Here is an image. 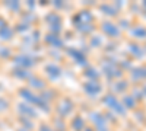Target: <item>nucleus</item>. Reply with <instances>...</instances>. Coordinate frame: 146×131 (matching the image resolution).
<instances>
[{
  "mask_svg": "<svg viewBox=\"0 0 146 131\" xmlns=\"http://www.w3.org/2000/svg\"><path fill=\"white\" fill-rule=\"evenodd\" d=\"M131 34L135 35V37H137V38H146V28H143V26H136L135 29L131 31Z\"/></svg>",
  "mask_w": 146,
  "mask_h": 131,
  "instance_id": "9",
  "label": "nucleus"
},
{
  "mask_svg": "<svg viewBox=\"0 0 146 131\" xmlns=\"http://www.w3.org/2000/svg\"><path fill=\"white\" fill-rule=\"evenodd\" d=\"M143 5H145V6H146V2H145V3H143Z\"/></svg>",
  "mask_w": 146,
  "mask_h": 131,
  "instance_id": "23",
  "label": "nucleus"
},
{
  "mask_svg": "<svg viewBox=\"0 0 146 131\" xmlns=\"http://www.w3.org/2000/svg\"><path fill=\"white\" fill-rule=\"evenodd\" d=\"M98 44H101V39H98V38H94V41H92V45H98Z\"/></svg>",
  "mask_w": 146,
  "mask_h": 131,
  "instance_id": "18",
  "label": "nucleus"
},
{
  "mask_svg": "<svg viewBox=\"0 0 146 131\" xmlns=\"http://www.w3.org/2000/svg\"><path fill=\"white\" fill-rule=\"evenodd\" d=\"M91 117H92V121H95V122H96L98 128H101V127H105V120L102 118V115H101V114H98V112H94Z\"/></svg>",
  "mask_w": 146,
  "mask_h": 131,
  "instance_id": "8",
  "label": "nucleus"
},
{
  "mask_svg": "<svg viewBox=\"0 0 146 131\" xmlns=\"http://www.w3.org/2000/svg\"><path fill=\"white\" fill-rule=\"evenodd\" d=\"M126 88H127V83H126V82H120L118 85L115 86V89H117L118 92H121V90H124Z\"/></svg>",
  "mask_w": 146,
  "mask_h": 131,
  "instance_id": "16",
  "label": "nucleus"
},
{
  "mask_svg": "<svg viewBox=\"0 0 146 131\" xmlns=\"http://www.w3.org/2000/svg\"><path fill=\"white\" fill-rule=\"evenodd\" d=\"M101 9L105 12V15H115V9L111 7V5H102Z\"/></svg>",
  "mask_w": 146,
  "mask_h": 131,
  "instance_id": "12",
  "label": "nucleus"
},
{
  "mask_svg": "<svg viewBox=\"0 0 146 131\" xmlns=\"http://www.w3.org/2000/svg\"><path fill=\"white\" fill-rule=\"evenodd\" d=\"M47 41L50 42L53 47H62V41L57 38V35H48V37H47Z\"/></svg>",
  "mask_w": 146,
  "mask_h": 131,
  "instance_id": "10",
  "label": "nucleus"
},
{
  "mask_svg": "<svg viewBox=\"0 0 146 131\" xmlns=\"http://www.w3.org/2000/svg\"><path fill=\"white\" fill-rule=\"evenodd\" d=\"M130 48H131V53H133V54H136L137 57H142V51L139 50V47H137V45H131Z\"/></svg>",
  "mask_w": 146,
  "mask_h": 131,
  "instance_id": "15",
  "label": "nucleus"
},
{
  "mask_svg": "<svg viewBox=\"0 0 146 131\" xmlns=\"http://www.w3.org/2000/svg\"><path fill=\"white\" fill-rule=\"evenodd\" d=\"M19 131H28V130H25V128H22V130H19Z\"/></svg>",
  "mask_w": 146,
  "mask_h": 131,
  "instance_id": "22",
  "label": "nucleus"
},
{
  "mask_svg": "<svg viewBox=\"0 0 146 131\" xmlns=\"http://www.w3.org/2000/svg\"><path fill=\"white\" fill-rule=\"evenodd\" d=\"M85 76L86 77H91V79H95V77H98V73H96L95 70H86V73H85Z\"/></svg>",
  "mask_w": 146,
  "mask_h": 131,
  "instance_id": "14",
  "label": "nucleus"
},
{
  "mask_svg": "<svg viewBox=\"0 0 146 131\" xmlns=\"http://www.w3.org/2000/svg\"><path fill=\"white\" fill-rule=\"evenodd\" d=\"M85 131H94L92 128H86V130H85Z\"/></svg>",
  "mask_w": 146,
  "mask_h": 131,
  "instance_id": "21",
  "label": "nucleus"
},
{
  "mask_svg": "<svg viewBox=\"0 0 146 131\" xmlns=\"http://www.w3.org/2000/svg\"><path fill=\"white\" fill-rule=\"evenodd\" d=\"M104 102L108 105V108H111V109H114L115 112H118L120 115H126V111H124V108L121 106V103L115 99V96L114 95H107V96L104 98Z\"/></svg>",
  "mask_w": 146,
  "mask_h": 131,
  "instance_id": "1",
  "label": "nucleus"
},
{
  "mask_svg": "<svg viewBox=\"0 0 146 131\" xmlns=\"http://www.w3.org/2000/svg\"><path fill=\"white\" fill-rule=\"evenodd\" d=\"M98 130H100V131H108L107 127H101V128H98Z\"/></svg>",
  "mask_w": 146,
  "mask_h": 131,
  "instance_id": "19",
  "label": "nucleus"
},
{
  "mask_svg": "<svg viewBox=\"0 0 146 131\" xmlns=\"http://www.w3.org/2000/svg\"><path fill=\"white\" fill-rule=\"evenodd\" d=\"M72 127L75 131H82L85 128V121H83V118L82 117H76L75 120L72 121Z\"/></svg>",
  "mask_w": 146,
  "mask_h": 131,
  "instance_id": "6",
  "label": "nucleus"
},
{
  "mask_svg": "<svg viewBox=\"0 0 146 131\" xmlns=\"http://www.w3.org/2000/svg\"><path fill=\"white\" fill-rule=\"evenodd\" d=\"M85 90L88 92V95H91V96H95L96 93H100L101 92V85L100 83H96V82H88V83H85Z\"/></svg>",
  "mask_w": 146,
  "mask_h": 131,
  "instance_id": "3",
  "label": "nucleus"
},
{
  "mask_svg": "<svg viewBox=\"0 0 146 131\" xmlns=\"http://www.w3.org/2000/svg\"><path fill=\"white\" fill-rule=\"evenodd\" d=\"M21 106V111H23V112H27V114H31L32 117H36V112L32 109V108H28L27 105H19Z\"/></svg>",
  "mask_w": 146,
  "mask_h": 131,
  "instance_id": "13",
  "label": "nucleus"
},
{
  "mask_svg": "<svg viewBox=\"0 0 146 131\" xmlns=\"http://www.w3.org/2000/svg\"><path fill=\"white\" fill-rule=\"evenodd\" d=\"M143 93L146 95V85H145V88H143Z\"/></svg>",
  "mask_w": 146,
  "mask_h": 131,
  "instance_id": "20",
  "label": "nucleus"
},
{
  "mask_svg": "<svg viewBox=\"0 0 146 131\" xmlns=\"http://www.w3.org/2000/svg\"><path fill=\"white\" fill-rule=\"evenodd\" d=\"M72 109H73V103L69 99H64L62 103H60V106H58V112H60V115H62V117L69 115L72 112Z\"/></svg>",
  "mask_w": 146,
  "mask_h": 131,
  "instance_id": "4",
  "label": "nucleus"
},
{
  "mask_svg": "<svg viewBox=\"0 0 146 131\" xmlns=\"http://www.w3.org/2000/svg\"><path fill=\"white\" fill-rule=\"evenodd\" d=\"M101 29L107 34V35H110V37H118L120 35V29L117 28V25H114L113 22H104L102 25H101Z\"/></svg>",
  "mask_w": 146,
  "mask_h": 131,
  "instance_id": "2",
  "label": "nucleus"
},
{
  "mask_svg": "<svg viewBox=\"0 0 146 131\" xmlns=\"http://www.w3.org/2000/svg\"><path fill=\"white\" fill-rule=\"evenodd\" d=\"M123 105L126 106V108L133 109V108H136V101H135V98H133V96L127 95V96H124V98H123Z\"/></svg>",
  "mask_w": 146,
  "mask_h": 131,
  "instance_id": "7",
  "label": "nucleus"
},
{
  "mask_svg": "<svg viewBox=\"0 0 146 131\" xmlns=\"http://www.w3.org/2000/svg\"><path fill=\"white\" fill-rule=\"evenodd\" d=\"M29 83H31V86H34V88H44L45 85H44V82L42 80H40V79H36V77H31L29 79Z\"/></svg>",
  "mask_w": 146,
  "mask_h": 131,
  "instance_id": "11",
  "label": "nucleus"
},
{
  "mask_svg": "<svg viewBox=\"0 0 146 131\" xmlns=\"http://www.w3.org/2000/svg\"><path fill=\"white\" fill-rule=\"evenodd\" d=\"M45 71H47L48 74H50V77H51V79H57L60 74H62V70H60L57 66H53V64L47 66V67H45Z\"/></svg>",
  "mask_w": 146,
  "mask_h": 131,
  "instance_id": "5",
  "label": "nucleus"
},
{
  "mask_svg": "<svg viewBox=\"0 0 146 131\" xmlns=\"http://www.w3.org/2000/svg\"><path fill=\"white\" fill-rule=\"evenodd\" d=\"M40 131H53L50 127H48V125H45V124H42L41 127H40Z\"/></svg>",
  "mask_w": 146,
  "mask_h": 131,
  "instance_id": "17",
  "label": "nucleus"
}]
</instances>
